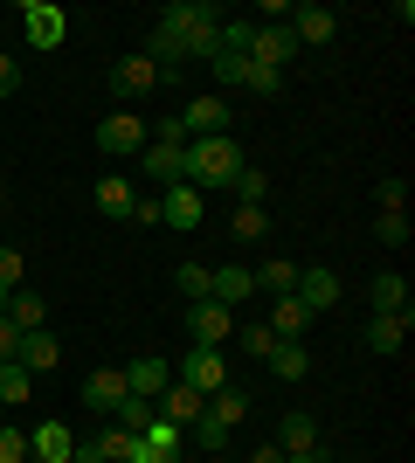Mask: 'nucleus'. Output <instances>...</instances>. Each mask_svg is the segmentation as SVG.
Returning <instances> with one entry per match:
<instances>
[{"instance_id":"obj_1","label":"nucleus","mask_w":415,"mask_h":463,"mask_svg":"<svg viewBox=\"0 0 415 463\" xmlns=\"http://www.w3.org/2000/svg\"><path fill=\"white\" fill-rule=\"evenodd\" d=\"M236 174H242L236 132H222V138H187V187H229Z\"/></svg>"},{"instance_id":"obj_2","label":"nucleus","mask_w":415,"mask_h":463,"mask_svg":"<svg viewBox=\"0 0 415 463\" xmlns=\"http://www.w3.org/2000/svg\"><path fill=\"white\" fill-rule=\"evenodd\" d=\"M174 125H180V138L194 132V138H222V132H236V111H229V97H187L174 111Z\"/></svg>"},{"instance_id":"obj_3","label":"nucleus","mask_w":415,"mask_h":463,"mask_svg":"<svg viewBox=\"0 0 415 463\" xmlns=\"http://www.w3.org/2000/svg\"><path fill=\"white\" fill-rule=\"evenodd\" d=\"M174 381H180V387H194L201 402H208V394H222V387H229V353H222V346H194L187 360H180Z\"/></svg>"},{"instance_id":"obj_4","label":"nucleus","mask_w":415,"mask_h":463,"mask_svg":"<svg viewBox=\"0 0 415 463\" xmlns=\"http://www.w3.org/2000/svg\"><path fill=\"white\" fill-rule=\"evenodd\" d=\"M146 138H153V125H138L132 111H111L98 125V153H111V159H138L146 153Z\"/></svg>"},{"instance_id":"obj_5","label":"nucleus","mask_w":415,"mask_h":463,"mask_svg":"<svg viewBox=\"0 0 415 463\" xmlns=\"http://www.w3.org/2000/svg\"><path fill=\"white\" fill-rule=\"evenodd\" d=\"M138 166H146V180H153V187H174V180H187V138H146Z\"/></svg>"},{"instance_id":"obj_6","label":"nucleus","mask_w":415,"mask_h":463,"mask_svg":"<svg viewBox=\"0 0 415 463\" xmlns=\"http://www.w3.org/2000/svg\"><path fill=\"white\" fill-rule=\"evenodd\" d=\"M21 28H28V42H35V49H62L70 14H62L56 0H21Z\"/></svg>"},{"instance_id":"obj_7","label":"nucleus","mask_w":415,"mask_h":463,"mask_svg":"<svg viewBox=\"0 0 415 463\" xmlns=\"http://www.w3.org/2000/svg\"><path fill=\"white\" fill-rule=\"evenodd\" d=\"M187 332H194V346H229L236 339V311H222L215 298H194L187 305Z\"/></svg>"},{"instance_id":"obj_8","label":"nucleus","mask_w":415,"mask_h":463,"mask_svg":"<svg viewBox=\"0 0 415 463\" xmlns=\"http://www.w3.org/2000/svg\"><path fill=\"white\" fill-rule=\"evenodd\" d=\"M201 187H187V180H174V187H159V222L166 229H180V235H194L201 229Z\"/></svg>"},{"instance_id":"obj_9","label":"nucleus","mask_w":415,"mask_h":463,"mask_svg":"<svg viewBox=\"0 0 415 463\" xmlns=\"http://www.w3.org/2000/svg\"><path fill=\"white\" fill-rule=\"evenodd\" d=\"M291 56H297L291 28H270V21H257V35H250V62H257V70H284V77H291Z\"/></svg>"},{"instance_id":"obj_10","label":"nucleus","mask_w":415,"mask_h":463,"mask_svg":"<svg viewBox=\"0 0 415 463\" xmlns=\"http://www.w3.org/2000/svg\"><path fill=\"white\" fill-rule=\"evenodd\" d=\"M104 83H111V97H118V111H132V97L159 90V70H153L146 56H125V62H118V70H111Z\"/></svg>"},{"instance_id":"obj_11","label":"nucleus","mask_w":415,"mask_h":463,"mask_svg":"<svg viewBox=\"0 0 415 463\" xmlns=\"http://www.w3.org/2000/svg\"><path fill=\"white\" fill-rule=\"evenodd\" d=\"M153 415H159V422H174V429H194L201 415H208V402H201L194 387L166 381V387H159V402H153Z\"/></svg>"},{"instance_id":"obj_12","label":"nucleus","mask_w":415,"mask_h":463,"mask_svg":"<svg viewBox=\"0 0 415 463\" xmlns=\"http://www.w3.org/2000/svg\"><path fill=\"white\" fill-rule=\"evenodd\" d=\"M291 298L312 311V318H318V311H333V305H339V270H325V263L297 270V290H291Z\"/></svg>"},{"instance_id":"obj_13","label":"nucleus","mask_w":415,"mask_h":463,"mask_svg":"<svg viewBox=\"0 0 415 463\" xmlns=\"http://www.w3.org/2000/svg\"><path fill=\"white\" fill-rule=\"evenodd\" d=\"M333 35H339V14H333V7H318V0L291 7V42H312V49H325Z\"/></svg>"},{"instance_id":"obj_14","label":"nucleus","mask_w":415,"mask_h":463,"mask_svg":"<svg viewBox=\"0 0 415 463\" xmlns=\"http://www.w3.org/2000/svg\"><path fill=\"white\" fill-rule=\"evenodd\" d=\"M174 381V367L159 360V353H138L132 367H125V394H138V402H159V387Z\"/></svg>"},{"instance_id":"obj_15","label":"nucleus","mask_w":415,"mask_h":463,"mask_svg":"<svg viewBox=\"0 0 415 463\" xmlns=\"http://www.w3.org/2000/svg\"><path fill=\"white\" fill-rule=\"evenodd\" d=\"M367 305H374V318H409L415 326V305H409V284H401L395 270L388 277H374V284H367Z\"/></svg>"},{"instance_id":"obj_16","label":"nucleus","mask_w":415,"mask_h":463,"mask_svg":"<svg viewBox=\"0 0 415 463\" xmlns=\"http://www.w3.org/2000/svg\"><path fill=\"white\" fill-rule=\"evenodd\" d=\"M215 21H229V14L208 7V0H174V7L159 14V28H166V35H194V28H215Z\"/></svg>"},{"instance_id":"obj_17","label":"nucleus","mask_w":415,"mask_h":463,"mask_svg":"<svg viewBox=\"0 0 415 463\" xmlns=\"http://www.w3.org/2000/svg\"><path fill=\"white\" fill-rule=\"evenodd\" d=\"M250 290H257V277L242 270V263H222V270H208V298H215L222 311H236Z\"/></svg>"},{"instance_id":"obj_18","label":"nucleus","mask_w":415,"mask_h":463,"mask_svg":"<svg viewBox=\"0 0 415 463\" xmlns=\"http://www.w3.org/2000/svg\"><path fill=\"white\" fill-rule=\"evenodd\" d=\"M125 402V367H98L90 381H83V408H98V415H118Z\"/></svg>"},{"instance_id":"obj_19","label":"nucleus","mask_w":415,"mask_h":463,"mask_svg":"<svg viewBox=\"0 0 415 463\" xmlns=\"http://www.w3.org/2000/svg\"><path fill=\"white\" fill-rule=\"evenodd\" d=\"M90 201H98V214H104V222H132L138 187H125V180L111 174V180H98V194H90Z\"/></svg>"},{"instance_id":"obj_20","label":"nucleus","mask_w":415,"mask_h":463,"mask_svg":"<svg viewBox=\"0 0 415 463\" xmlns=\"http://www.w3.org/2000/svg\"><path fill=\"white\" fill-rule=\"evenodd\" d=\"M28 449H35V463H70V422H42V429H28Z\"/></svg>"},{"instance_id":"obj_21","label":"nucleus","mask_w":415,"mask_h":463,"mask_svg":"<svg viewBox=\"0 0 415 463\" xmlns=\"http://www.w3.org/2000/svg\"><path fill=\"white\" fill-rule=\"evenodd\" d=\"M132 463H180V429L174 422H153L138 436V457Z\"/></svg>"},{"instance_id":"obj_22","label":"nucleus","mask_w":415,"mask_h":463,"mask_svg":"<svg viewBox=\"0 0 415 463\" xmlns=\"http://www.w3.org/2000/svg\"><path fill=\"white\" fill-rule=\"evenodd\" d=\"M14 360H21V367H28V373H49V367H56V360H62V346H56V339H49V326H42V332H21Z\"/></svg>"},{"instance_id":"obj_23","label":"nucleus","mask_w":415,"mask_h":463,"mask_svg":"<svg viewBox=\"0 0 415 463\" xmlns=\"http://www.w3.org/2000/svg\"><path fill=\"white\" fill-rule=\"evenodd\" d=\"M0 318H14V332H42V326H49V298H35V290H14V298L0 305Z\"/></svg>"},{"instance_id":"obj_24","label":"nucleus","mask_w":415,"mask_h":463,"mask_svg":"<svg viewBox=\"0 0 415 463\" xmlns=\"http://www.w3.org/2000/svg\"><path fill=\"white\" fill-rule=\"evenodd\" d=\"M263 326H270L277 339H305V332H312V311L297 305V298H270V318H263Z\"/></svg>"},{"instance_id":"obj_25","label":"nucleus","mask_w":415,"mask_h":463,"mask_svg":"<svg viewBox=\"0 0 415 463\" xmlns=\"http://www.w3.org/2000/svg\"><path fill=\"white\" fill-rule=\"evenodd\" d=\"M263 367H270L277 381L291 387V381H305V373H312V353L297 346V339H277V346H270V360H263Z\"/></svg>"},{"instance_id":"obj_26","label":"nucleus","mask_w":415,"mask_h":463,"mask_svg":"<svg viewBox=\"0 0 415 463\" xmlns=\"http://www.w3.org/2000/svg\"><path fill=\"white\" fill-rule=\"evenodd\" d=\"M242 415H250V387H222V394H208V422H222V429H236Z\"/></svg>"},{"instance_id":"obj_27","label":"nucleus","mask_w":415,"mask_h":463,"mask_svg":"<svg viewBox=\"0 0 415 463\" xmlns=\"http://www.w3.org/2000/svg\"><path fill=\"white\" fill-rule=\"evenodd\" d=\"M318 443V422L305 408H284V422H277V449H312Z\"/></svg>"},{"instance_id":"obj_28","label":"nucleus","mask_w":415,"mask_h":463,"mask_svg":"<svg viewBox=\"0 0 415 463\" xmlns=\"http://www.w3.org/2000/svg\"><path fill=\"white\" fill-rule=\"evenodd\" d=\"M28 394H35V373L21 367V360H7L0 367V408H28Z\"/></svg>"},{"instance_id":"obj_29","label":"nucleus","mask_w":415,"mask_h":463,"mask_svg":"<svg viewBox=\"0 0 415 463\" xmlns=\"http://www.w3.org/2000/svg\"><path fill=\"white\" fill-rule=\"evenodd\" d=\"M229 194H236V208H263V201H270V174H263V166H242V174L229 180Z\"/></svg>"},{"instance_id":"obj_30","label":"nucleus","mask_w":415,"mask_h":463,"mask_svg":"<svg viewBox=\"0 0 415 463\" xmlns=\"http://www.w3.org/2000/svg\"><path fill=\"white\" fill-rule=\"evenodd\" d=\"M270 235V208H236L229 214V242H263Z\"/></svg>"},{"instance_id":"obj_31","label":"nucleus","mask_w":415,"mask_h":463,"mask_svg":"<svg viewBox=\"0 0 415 463\" xmlns=\"http://www.w3.org/2000/svg\"><path fill=\"white\" fill-rule=\"evenodd\" d=\"M250 277H257V290H270V298H291L297 290V263H284V256L263 263V270H250Z\"/></svg>"},{"instance_id":"obj_32","label":"nucleus","mask_w":415,"mask_h":463,"mask_svg":"<svg viewBox=\"0 0 415 463\" xmlns=\"http://www.w3.org/2000/svg\"><path fill=\"white\" fill-rule=\"evenodd\" d=\"M401 339H409V318H374L367 326V346L374 353H401Z\"/></svg>"},{"instance_id":"obj_33","label":"nucleus","mask_w":415,"mask_h":463,"mask_svg":"<svg viewBox=\"0 0 415 463\" xmlns=\"http://www.w3.org/2000/svg\"><path fill=\"white\" fill-rule=\"evenodd\" d=\"M111 422H118V429H132V436H146V429H153L159 415H153V402H138V394H125V402H118V415H111Z\"/></svg>"},{"instance_id":"obj_34","label":"nucleus","mask_w":415,"mask_h":463,"mask_svg":"<svg viewBox=\"0 0 415 463\" xmlns=\"http://www.w3.org/2000/svg\"><path fill=\"white\" fill-rule=\"evenodd\" d=\"M98 449H104V463H132V457H138V436H132V429H118V422H111V429L98 436Z\"/></svg>"},{"instance_id":"obj_35","label":"nucleus","mask_w":415,"mask_h":463,"mask_svg":"<svg viewBox=\"0 0 415 463\" xmlns=\"http://www.w3.org/2000/svg\"><path fill=\"white\" fill-rule=\"evenodd\" d=\"M236 346L250 353V360H270V346H277V332L263 326V318H257V326H236Z\"/></svg>"},{"instance_id":"obj_36","label":"nucleus","mask_w":415,"mask_h":463,"mask_svg":"<svg viewBox=\"0 0 415 463\" xmlns=\"http://www.w3.org/2000/svg\"><path fill=\"white\" fill-rule=\"evenodd\" d=\"M174 290L187 298V305H194V298H208V263H180V270H174Z\"/></svg>"},{"instance_id":"obj_37","label":"nucleus","mask_w":415,"mask_h":463,"mask_svg":"<svg viewBox=\"0 0 415 463\" xmlns=\"http://www.w3.org/2000/svg\"><path fill=\"white\" fill-rule=\"evenodd\" d=\"M208 70H215L222 90H242V83H250V56H215Z\"/></svg>"},{"instance_id":"obj_38","label":"nucleus","mask_w":415,"mask_h":463,"mask_svg":"<svg viewBox=\"0 0 415 463\" xmlns=\"http://www.w3.org/2000/svg\"><path fill=\"white\" fill-rule=\"evenodd\" d=\"M14 290H21V250H14V242H0V305H7Z\"/></svg>"},{"instance_id":"obj_39","label":"nucleus","mask_w":415,"mask_h":463,"mask_svg":"<svg viewBox=\"0 0 415 463\" xmlns=\"http://www.w3.org/2000/svg\"><path fill=\"white\" fill-rule=\"evenodd\" d=\"M35 449H28V429H14V422H0V463H28Z\"/></svg>"},{"instance_id":"obj_40","label":"nucleus","mask_w":415,"mask_h":463,"mask_svg":"<svg viewBox=\"0 0 415 463\" xmlns=\"http://www.w3.org/2000/svg\"><path fill=\"white\" fill-rule=\"evenodd\" d=\"M250 35L257 21H222V56H250Z\"/></svg>"},{"instance_id":"obj_41","label":"nucleus","mask_w":415,"mask_h":463,"mask_svg":"<svg viewBox=\"0 0 415 463\" xmlns=\"http://www.w3.org/2000/svg\"><path fill=\"white\" fill-rule=\"evenodd\" d=\"M374 242H381V250H401V242H409V214H381V222H374Z\"/></svg>"},{"instance_id":"obj_42","label":"nucleus","mask_w":415,"mask_h":463,"mask_svg":"<svg viewBox=\"0 0 415 463\" xmlns=\"http://www.w3.org/2000/svg\"><path fill=\"white\" fill-rule=\"evenodd\" d=\"M187 436H194V443L208 449V457H222V449H229V429H222V422H208V415H201V422L187 429Z\"/></svg>"},{"instance_id":"obj_43","label":"nucleus","mask_w":415,"mask_h":463,"mask_svg":"<svg viewBox=\"0 0 415 463\" xmlns=\"http://www.w3.org/2000/svg\"><path fill=\"white\" fill-rule=\"evenodd\" d=\"M381 214H409V187H401V180H381Z\"/></svg>"},{"instance_id":"obj_44","label":"nucleus","mask_w":415,"mask_h":463,"mask_svg":"<svg viewBox=\"0 0 415 463\" xmlns=\"http://www.w3.org/2000/svg\"><path fill=\"white\" fill-rule=\"evenodd\" d=\"M242 90H257V97H277V90H284V70H257V62H250V83H242Z\"/></svg>"},{"instance_id":"obj_45","label":"nucleus","mask_w":415,"mask_h":463,"mask_svg":"<svg viewBox=\"0 0 415 463\" xmlns=\"http://www.w3.org/2000/svg\"><path fill=\"white\" fill-rule=\"evenodd\" d=\"M284 463H333V449L312 443V449H284Z\"/></svg>"},{"instance_id":"obj_46","label":"nucleus","mask_w":415,"mask_h":463,"mask_svg":"<svg viewBox=\"0 0 415 463\" xmlns=\"http://www.w3.org/2000/svg\"><path fill=\"white\" fill-rule=\"evenodd\" d=\"M14 346H21V332H14V318H0V367L14 360Z\"/></svg>"},{"instance_id":"obj_47","label":"nucleus","mask_w":415,"mask_h":463,"mask_svg":"<svg viewBox=\"0 0 415 463\" xmlns=\"http://www.w3.org/2000/svg\"><path fill=\"white\" fill-rule=\"evenodd\" d=\"M21 90V70H14V56H0V97H14Z\"/></svg>"},{"instance_id":"obj_48","label":"nucleus","mask_w":415,"mask_h":463,"mask_svg":"<svg viewBox=\"0 0 415 463\" xmlns=\"http://www.w3.org/2000/svg\"><path fill=\"white\" fill-rule=\"evenodd\" d=\"M70 463H104V449L98 443H77V449H70Z\"/></svg>"},{"instance_id":"obj_49","label":"nucleus","mask_w":415,"mask_h":463,"mask_svg":"<svg viewBox=\"0 0 415 463\" xmlns=\"http://www.w3.org/2000/svg\"><path fill=\"white\" fill-rule=\"evenodd\" d=\"M242 463H284V449H277V443H263L257 457H242Z\"/></svg>"},{"instance_id":"obj_50","label":"nucleus","mask_w":415,"mask_h":463,"mask_svg":"<svg viewBox=\"0 0 415 463\" xmlns=\"http://www.w3.org/2000/svg\"><path fill=\"white\" fill-rule=\"evenodd\" d=\"M222 463H236V457H222Z\"/></svg>"}]
</instances>
